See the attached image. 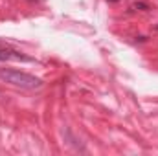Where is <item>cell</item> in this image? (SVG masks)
Listing matches in <instances>:
<instances>
[{
	"instance_id": "7a4b0ae2",
	"label": "cell",
	"mask_w": 158,
	"mask_h": 156,
	"mask_svg": "<svg viewBox=\"0 0 158 156\" xmlns=\"http://www.w3.org/2000/svg\"><path fill=\"white\" fill-rule=\"evenodd\" d=\"M0 61H24V63H33L31 57H28V55H24V53H20V51L13 50L9 46H4V44H0Z\"/></svg>"
},
{
	"instance_id": "6da1fadb",
	"label": "cell",
	"mask_w": 158,
	"mask_h": 156,
	"mask_svg": "<svg viewBox=\"0 0 158 156\" xmlns=\"http://www.w3.org/2000/svg\"><path fill=\"white\" fill-rule=\"evenodd\" d=\"M0 79L13 84V86H20L26 90H35L42 86V81L35 76H30L26 72L20 70H11V68H0Z\"/></svg>"
},
{
	"instance_id": "277c9868",
	"label": "cell",
	"mask_w": 158,
	"mask_h": 156,
	"mask_svg": "<svg viewBox=\"0 0 158 156\" xmlns=\"http://www.w3.org/2000/svg\"><path fill=\"white\" fill-rule=\"evenodd\" d=\"M110 2H118V0H110Z\"/></svg>"
},
{
	"instance_id": "3957f363",
	"label": "cell",
	"mask_w": 158,
	"mask_h": 156,
	"mask_svg": "<svg viewBox=\"0 0 158 156\" xmlns=\"http://www.w3.org/2000/svg\"><path fill=\"white\" fill-rule=\"evenodd\" d=\"M134 7H136V9H142V11H147V9H151L147 2H136V4H134Z\"/></svg>"
}]
</instances>
